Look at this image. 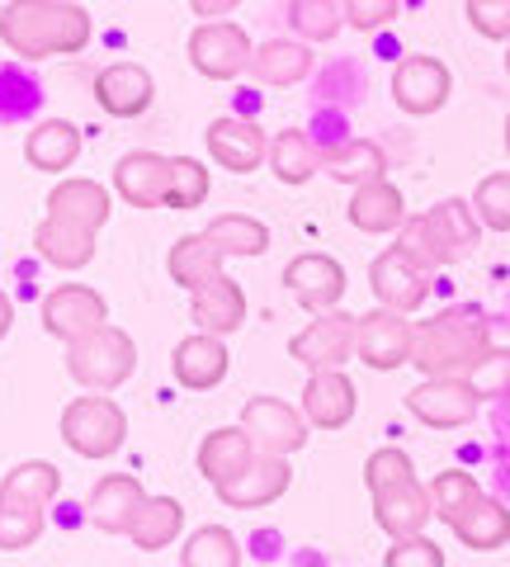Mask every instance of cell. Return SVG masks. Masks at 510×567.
I'll return each mask as SVG.
<instances>
[{
  "instance_id": "cell-1",
  "label": "cell",
  "mask_w": 510,
  "mask_h": 567,
  "mask_svg": "<svg viewBox=\"0 0 510 567\" xmlns=\"http://www.w3.org/2000/svg\"><path fill=\"white\" fill-rule=\"evenodd\" d=\"M91 14L81 0H6L0 6V43L24 62L72 58L91 43Z\"/></svg>"
},
{
  "instance_id": "cell-2",
  "label": "cell",
  "mask_w": 510,
  "mask_h": 567,
  "mask_svg": "<svg viewBox=\"0 0 510 567\" xmlns=\"http://www.w3.org/2000/svg\"><path fill=\"white\" fill-rule=\"evenodd\" d=\"M364 483H368V496H374V520L383 535L393 539L426 535V525L435 520V502H430V487L416 477L407 450L397 445L374 450L364 464Z\"/></svg>"
},
{
  "instance_id": "cell-3",
  "label": "cell",
  "mask_w": 510,
  "mask_h": 567,
  "mask_svg": "<svg viewBox=\"0 0 510 567\" xmlns=\"http://www.w3.org/2000/svg\"><path fill=\"white\" fill-rule=\"evenodd\" d=\"M491 350V327L478 308H445L416 327L412 364L426 379H468Z\"/></svg>"
},
{
  "instance_id": "cell-4",
  "label": "cell",
  "mask_w": 510,
  "mask_h": 567,
  "mask_svg": "<svg viewBox=\"0 0 510 567\" xmlns=\"http://www.w3.org/2000/svg\"><path fill=\"white\" fill-rule=\"evenodd\" d=\"M482 241V223L472 204L464 199H439L430 213H420V218H407L397 233V246L407 251L420 270H439V265H454L478 251Z\"/></svg>"
},
{
  "instance_id": "cell-5",
  "label": "cell",
  "mask_w": 510,
  "mask_h": 567,
  "mask_svg": "<svg viewBox=\"0 0 510 567\" xmlns=\"http://www.w3.org/2000/svg\"><path fill=\"white\" fill-rule=\"evenodd\" d=\"M133 369H137V346L114 322L66 346V374L81 388H91V393H114V388L133 379Z\"/></svg>"
},
{
  "instance_id": "cell-6",
  "label": "cell",
  "mask_w": 510,
  "mask_h": 567,
  "mask_svg": "<svg viewBox=\"0 0 510 567\" xmlns=\"http://www.w3.org/2000/svg\"><path fill=\"white\" fill-rule=\"evenodd\" d=\"M123 440H128V416H123V406L114 398L91 393L62 406V445L72 454L110 458L123 450Z\"/></svg>"
},
{
  "instance_id": "cell-7",
  "label": "cell",
  "mask_w": 510,
  "mask_h": 567,
  "mask_svg": "<svg viewBox=\"0 0 510 567\" xmlns=\"http://www.w3.org/2000/svg\"><path fill=\"white\" fill-rule=\"evenodd\" d=\"M256 58V43L251 33L232 20H208L189 33V66L208 81H232L241 71H251Z\"/></svg>"
},
{
  "instance_id": "cell-8",
  "label": "cell",
  "mask_w": 510,
  "mask_h": 567,
  "mask_svg": "<svg viewBox=\"0 0 510 567\" xmlns=\"http://www.w3.org/2000/svg\"><path fill=\"white\" fill-rule=\"evenodd\" d=\"M355 336H360V317L350 312H316L312 322L289 341V354L308 374H322V369H345V360L355 354Z\"/></svg>"
},
{
  "instance_id": "cell-9",
  "label": "cell",
  "mask_w": 510,
  "mask_h": 567,
  "mask_svg": "<svg viewBox=\"0 0 510 567\" xmlns=\"http://www.w3.org/2000/svg\"><path fill=\"white\" fill-rule=\"evenodd\" d=\"M43 331L58 336V341H81V336H91L100 327H110V303H104V293L91 289V284H58L48 298H43Z\"/></svg>"
},
{
  "instance_id": "cell-10",
  "label": "cell",
  "mask_w": 510,
  "mask_h": 567,
  "mask_svg": "<svg viewBox=\"0 0 510 567\" xmlns=\"http://www.w3.org/2000/svg\"><path fill=\"white\" fill-rule=\"evenodd\" d=\"M454 95V76L449 66L439 58H426V52H412L393 66V100L402 114L412 118H426V114H439Z\"/></svg>"
},
{
  "instance_id": "cell-11",
  "label": "cell",
  "mask_w": 510,
  "mask_h": 567,
  "mask_svg": "<svg viewBox=\"0 0 510 567\" xmlns=\"http://www.w3.org/2000/svg\"><path fill=\"white\" fill-rule=\"evenodd\" d=\"M241 425L256 440V450L270 458H289L308 445V416L279 398H251L241 406Z\"/></svg>"
},
{
  "instance_id": "cell-12",
  "label": "cell",
  "mask_w": 510,
  "mask_h": 567,
  "mask_svg": "<svg viewBox=\"0 0 510 567\" xmlns=\"http://www.w3.org/2000/svg\"><path fill=\"white\" fill-rule=\"evenodd\" d=\"M407 412L430 431H454L482 412V398L468 379H426L407 393Z\"/></svg>"
},
{
  "instance_id": "cell-13",
  "label": "cell",
  "mask_w": 510,
  "mask_h": 567,
  "mask_svg": "<svg viewBox=\"0 0 510 567\" xmlns=\"http://www.w3.org/2000/svg\"><path fill=\"white\" fill-rule=\"evenodd\" d=\"M412 341H416V327L407 322V312L374 308V312L360 317L355 354L368 369H378V374H393V369L412 364Z\"/></svg>"
},
{
  "instance_id": "cell-14",
  "label": "cell",
  "mask_w": 510,
  "mask_h": 567,
  "mask_svg": "<svg viewBox=\"0 0 510 567\" xmlns=\"http://www.w3.org/2000/svg\"><path fill=\"white\" fill-rule=\"evenodd\" d=\"M368 289H374L378 308L416 312L430 298V270H420L402 246H388V251L374 256V265H368Z\"/></svg>"
},
{
  "instance_id": "cell-15",
  "label": "cell",
  "mask_w": 510,
  "mask_h": 567,
  "mask_svg": "<svg viewBox=\"0 0 510 567\" xmlns=\"http://www.w3.org/2000/svg\"><path fill=\"white\" fill-rule=\"evenodd\" d=\"M204 142H208V156L232 175H251V171H260L270 162V142H266V133H260V123L237 118V114L208 123Z\"/></svg>"
},
{
  "instance_id": "cell-16",
  "label": "cell",
  "mask_w": 510,
  "mask_h": 567,
  "mask_svg": "<svg viewBox=\"0 0 510 567\" xmlns=\"http://www.w3.org/2000/svg\"><path fill=\"white\" fill-rule=\"evenodd\" d=\"M143 506H147V492L133 473L100 477V483L91 487V496H85V516H91V525L104 529V535H133Z\"/></svg>"
},
{
  "instance_id": "cell-17",
  "label": "cell",
  "mask_w": 510,
  "mask_h": 567,
  "mask_svg": "<svg viewBox=\"0 0 510 567\" xmlns=\"http://www.w3.org/2000/svg\"><path fill=\"white\" fill-rule=\"evenodd\" d=\"M284 284L308 312H331L345 298V270H341V260H331L326 251L293 256L284 265Z\"/></svg>"
},
{
  "instance_id": "cell-18",
  "label": "cell",
  "mask_w": 510,
  "mask_h": 567,
  "mask_svg": "<svg viewBox=\"0 0 510 567\" xmlns=\"http://www.w3.org/2000/svg\"><path fill=\"white\" fill-rule=\"evenodd\" d=\"M227 369H232L227 341L222 336H208V331L185 336V341L175 346V354H170V374H175L180 388H189V393H208V388H218L227 379Z\"/></svg>"
},
{
  "instance_id": "cell-19",
  "label": "cell",
  "mask_w": 510,
  "mask_h": 567,
  "mask_svg": "<svg viewBox=\"0 0 510 567\" xmlns=\"http://www.w3.org/2000/svg\"><path fill=\"white\" fill-rule=\"evenodd\" d=\"M114 194L128 208H166L170 194V156L162 152H128L114 166Z\"/></svg>"
},
{
  "instance_id": "cell-20",
  "label": "cell",
  "mask_w": 510,
  "mask_h": 567,
  "mask_svg": "<svg viewBox=\"0 0 510 567\" xmlns=\"http://www.w3.org/2000/svg\"><path fill=\"white\" fill-rule=\"evenodd\" d=\"M95 100H100L104 114H114V118H137V114L152 110L156 81H152V71L137 66V62H110V66H104L100 76H95Z\"/></svg>"
},
{
  "instance_id": "cell-21",
  "label": "cell",
  "mask_w": 510,
  "mask_h": 567,
  "mask_svg": "<svg viewBox=\"0 0 510 567\" xmlns=\"http://www.w3.org/2000/svg\"><path fill=\"white\" fill-rule=\"evenodd\" d=\"M355 406H360V393H355V383H350L345 369L308 374V388H303L308 425H316V431H341V425H350V416H355Z\"/></svg>"
},
{
  "instance_id": "cell-22",
  "label": "cell",
  "mask_w": 510,
  "mask_h": 567,
  "mask_svg": "<svg viewBox=\"0 0 510 567\" xmlns=\"http://www.w3.org/2000/svg\"><path fill=\"white\" fill-rule=\"evenodd\" d=\"M289 483H293L289 458L260 454L241 477H232V483H222V487H214V492H218V502H222V506H232V511H260V506L279 502V496L289 492Z\"/></svg>"
},
{
  "instance_id": "cell-23",
  "label": "cell",
  "mask_w": 510,
  "mask_h": 567,
  "mask_svg": "<svg viewBox=\"0 0 510 567\" xmlns=\"http://www.w3.org/2000/svg\"><path fill=\"white\" fill-rule=\"evenodd\" d=\"M256 458H260V450H256V440L246 435V425H218V431H208L199 440L195 464H199V473L208 477V483L222 487V483H232V477H241Z\"/></svg>"
},
{
  "instance_id": "cell-24",
  "label": "cell",
  "mask_w": 510,
  "mask_h": 567,
  "mask_svg": "<svg viewBox=\"0 0 510 567\" xmlns=\"http://www.w3.org/2000/svg\"><path fill=\"white\" fill-rule=\"evenodd\" d=\"M81 156V128L66 118H39L33 128L24 133V162L33 171H48V175H62L72 171Z\"/></svg>"
},
{
  "instance_id": "cell-25",
  "label": "cell",
  "mask_w": 510,
  "mask_h": 567,
  "mask_svg": "<svg viewBox=\"0 0 510 567\" xmlns=\"http://www.w3.org/2000/svg\"><path fill=\"white\" fill-rule=\"evenodd\" d=\"M189 312H195L199 331L232 336L246 322V293H241V284L232 275H218V279H208L204 289L189 293Z\"/></svg>"
},
{
  "instance_id": "cell-26",
  "label": "cell",
  "mask_w": 510,
  "mask_h": 567,
  "mask_svg": "<svg viewBox=\"0 0 510 567\" xmlns=\"http://www.w3.org/2000/svg\"><path fill=\"white\" fill-rule=\"evenodd\" d=\"M48 213L100 237V227L110 223V213H114V199H110V189H104L100 181H85V175H76V181H62L58 189L48 194Z\"/></svg>"
},
{
  "instance_id": "cell-27",
  "label": "cell",
  "mask_w": 510,
  "mask_h": 567,
  "mask_svg": "<svg viewBox=\"0 0 510 567\" xmlns=\"http://www.w3.org/2000/svg\"><path fill=\"white\" fill-rule=\"evenodd\" d=\"M350 223L360 227V233L378 237V233H402V223H407V199H402V189L393 181H368L350 194Z\"/></svg>"
},
{
  "instance_id": "cell-28",
  "label": "cell",
  "mask_w": 510,
  "mask_h": 567,
  "mask_svg": "<svg viewBox=\"0 0 510 567\" xmlns=\"http://www.w3.org/2000/svg\"><path fill=\"white\" fill-rule=\"evenodd\" d=\"M33 251L48 265H58V270H85V265L95 260V233L43 213V223L33 227Z\"/></svg>"
},
{
  "instance_id": "cell-29",
  "label": "cell",
  "mask_w": 510,
  "mask_h": 567,
  "mask_svg": "<svg viewBox=\"0 0 510 567\" xmlns=\"http://www.w3.org/2000/svg\"><path fill=\"white\" fill-rule=\"evenodd\" d=\"M449 529H454V539H459L464 548H478V554H497V548L510 544V506L482 492L478 502H472Z\"/></svg>"
},
{
  "instance_id": "cell-30",
  "label": "cell",
  "mask_w": 510,
  "mask_h": 567,
  "mask_svg": "<svg viewBox=\"0 0 510 567\" xmlns=\"http://www.w3.org/2000/svg\"><path fill=\"white\" fill-rule=\"evenodd\" d=\"M322 171L331 175V181L360 189V185H368V181H388V156H383L378 142L350 137V142H341V147L322 152Z\"/></svg>"
},
{
  "instance_id": "cell-31",
  "label": "cell",
  "mask_w": 510,
  "mask_h": 567,
  "mask_svg": "<svg viewBox=\"0 0 510 567\" xmlns=\"http://www.w3.org/2000/svg\"><path fill=\"white\" fill-rule=\"evenodd\" d=\"M222 260H227V256H222L218 246L208 241L204 233H189V237H180V241L170 246V256H166V270H170V279L180 284V289H189V293H195V289H204L208 279L227 275V270H222Z\"/></svg>"
},
{
  "instance_id": "cell-32",
  "label": "cell",
  "mask_w": 510,
  "mask_h": 567,
  "mask_svg": "<svg viewBox=\"0 0 510 567\" xmlns=\"http://www.w3.org/2000/svg\"><path fill=\"white\" fill-rule=\"evenodd\" d=\"M43 520H48L43 502H33V496H24V492L0 487V554H20V548L39 544Z\"/></svg>"
},
{
  "instance_id": "cell-33",
  "label": "cell",
  "mask_w": 510,
  "mask_h": 567,
  "mask_svg": "<svg viewBox=\"0 0 510 567\" xmlns=\"http://www.w3.org/2000/svg\"><path fill=\"white\" fill-rule=\"evenodd\" d=\"M312 71V48L293 43V39H270L256 48L251 58V76L260 85H298Z\"/></svg>"
},
{
  "instance_id": "cell-34",
  "label": "cell",
  "mask_w": 510,
  "mask_h": 567,
  "mask_svg": "<svg viewBox=\"0 0 510 567\" xmlns=\"http://www.w3.org/2000/svg\"><path fill=\"white\" fill-rule=\"evenodd\" d=\"M270 171H274V181H284V185H308L312 175L322 171V147H316L303 128L274 133V142H270Z\"/></svg>"
},
{
  "instance_id": "cell-35",
  "label": "cell",
  "mask_w": 510,
  "mask_h": 567,
  "mask_svg": "<svg viewBox=\"0 0 510 567\" xmlns=\"http://www.w3.org/2000/svg\"><path fill=\"white\" fill-rule=\"evenodd\" d=\"M180 535H185V506L175 502V496H147V506L128 539L143 548V554H162V548H170Z\"/></svg>"
},
{
  "instance_id": "cell-36",
  "label": "cell",
  "mask_w": 510,
  "mask_h": 567,
  "mask_svg": "<svg viewBox=\"0 0 510 567\" xmlns=\"http://www.w3.org/2000/svg\"><path fill=\"white\" fill-rule=\"evenodd\" d=\"M204 237L218 246L222 256H266L270 251V227L251 218V213H222L204 227Z\"/></svg>"
},
{
  "instance_id": "cell-37",
  "label": "cell",
  "mask_w": 510,
  "mask_h": 567,
  "mask_svg": "<svg viewBox=\"0 0 510 567\" xmlns=\"http://www.w3.org/2000/svg\"><path fill=\"white\" fill-rule=\"evenodd\" d=\"M180 567H241V544L227 525H199L180 548Z\"/></svg>"
},
{
  "instance_id": "cell-38",
  "label": "cell",
  "mask_w": 510,
  "mask_h": 567,
  "mask_svg": "<svg viewBox=\"0 0 510 567\" xmlns=\"http://www.w3.org/2000/svg\"><path fill=\"white\" fill-rule=\"evenodd\" d=\"M289 24L303 43H331L345 24L341 0H289Z\"/></svg>"
},
{
  "instance_id": "cell-39",
  "label": "cell",
  "mask_w": 510,
  "mask_h": 567,
  "mask_svg": "<svg viewBox=\"0 0 510 567\" xmlns=\"http://www.w3.org/2000/svg\"><path fill=\"white\" fill-rule=\"evenodd\" d=\"M482 496V483L472 473H464V468H445L430 483V502H435V520H445V525H454L464 516V511L472 506Z\"/></svg>"
},
{
  "instance_id": "cell-40",
  "label": "cell",
  "mask_w": 510,
  "mask_h": 567,
  "mask_svg": "<svg viewBox=\"0 0 510 567\" xmlns=\"http://www.w3.org/2000/svg\"><path fill=\"white\" fill-rule=\"evenodd\" d=\"M208 189H214V181H208V171L195 162V156H170V194H166V208H204Z\"/></svg>"
},
{
  "instance_id": "cell-41",
  "label": "cell",
  "mask_w": 510,
  "mask_h": 567,
  "mask_svg": "<svg viewBox=\"0 0 510 567\" xmlns=\"http://www.w3.org/2000/svg\"><path fill=\"white\" fill-rule=\"evenodd\" d=\"M0 487L24 492L33 502L52 506V496L62 492V473H58V464H48V458H29V464H14L6 477H0Z\"/></svg>"
},
{
  "instance_id": "cell-42",
  "label": "cell",
  "mask_w": 510,
  "mask_h": 567,
  "mask_svg": "<svg viewBox=\"0 0 510 567\" xmlns=\"http://www.w3.org/2000/svg\"><path fill=\"white\" fill-rule=\"evenodd\" d=\"M472 213L491 233H510V171H497L472 189Z\"/></svg>"
},
{
  "instance_id": "cell-43",
  "label": "cell",
  "mask_w": 510,
  "mask_h": 567,
  "mask_svg": "<svg viewBox=\"0 0 510 567\" xmlns=\"http://www.w3.org/2000/svg\"><path fill=\"white\" fill-rule=\"evenodd\" d=\"M468 383L478 388V398H482V402H491V398H510V350H506V346H491L482 360H478V369L468 374Z\"/></svg>"
},
{
  "instance_id": "cell-44",
  "label": "cell",
  "mask_w": 510,
  "mask_h": 567,
  "mask_svg": "<svg viewBox=\"0 0 510 567\" xmlns=\"http://www.w3.org/2000/svg\"><path fill=\"white\" fill-rule=\"evenodd\" d=\"M383 567H445V548L426 535L393 539V548L383 554Z\"/></svg>"
},
{
  "instance_id": "cell-45",
  "label": "cell",
  "mask_w": 510,
  "mask_h": 567,
  "mask_svg": "<svg viewBox=\"0 0 510 567\" xmlns=\"http://www.w3.org/2000/svg\"><path fill=\"white\" fill-rule=\"evenodd\" d=\"M397 6H402V0H341L345 24L360 29V33H378L383 24H393L397 20Z\"/></svg>"
},
{
  "instance_id": "cell-46",
  "label": "cell",
  "mask_w": 510,
  "mask_h": 567,
  "mask_svg": "<svg viewBox=\"0 0 510 567\" xmlns=\"http://www.w3.org/2000/svg\"><path fill=\"white\" fill-rule=\"evenodd\" d=\"M468 24L482 33V39H510V0H468Z\"/></svg>"
},
{
  "instance_id": "cell-47",
  "label": "cell",
  "mask_w": 510,
  "mask_h": 567,
  "mask_svg": "<svg viewBox=\"0 0 510 567\" xmlns=\"http://www.w3.org/2000/svg\"><path fill=\"white\" fill-rule=\"evenodd\" d=\"M241 0H189V10L199 14V20H222L227 10H237Z\"/></svg>"
},
{
  "instance_id": "cell-48",
  "label": "cell",
  "mask_w": 510,
  "mask_h": 567,
  "mask_svg": "<svg viewBox=\"0 0 510 567\" xmlns=\"http://www.w3.org/2000/svg\"><path fill=\"white\" fill-rule=\"evenodd\" d=\"M10 327H14V303H10L6 293H0V341L10 336Z\"/></svg>"
},
{
  "instance_id": "cell-49",
  "label": "cell",
  "mask_w": 510,
  "mask_h": 567,
  "mask_svg": "<svg viewBox=\"0 0 510 567\" xmlns=\"http://www.w3.org/2000/svg\"><path fill=\"white\" fill-rule=\"evenodd\" d=\"M506 152H510V118H506Z\"/></svg>"
},
{
  "instance_id": "cell-50",
  "label": "cell",
  "mask_w": 510,
  "mask_h": 567,
  "mask_svg": "<svg viewBox=\"0 0 510 567\" xmlns=\"http://www.w3.org/2000/svg\"><path fill=\"white\" fill-rule=\"evenodd\" d=\"M506 76H510V52H506Z\"/></svg>"
}]
</instances>
